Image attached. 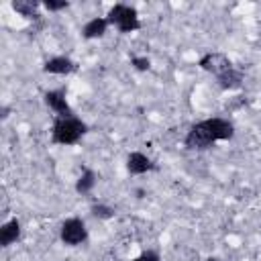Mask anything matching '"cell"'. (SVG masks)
<instances>
[{"mask_svg": "<svg viewBox=\"0 0 261 261\" xmlns=\"http://www.w3.org/2000/svg\"><path fill=\"white\" fill-rule=\"evenodd\" d=\"M232 137H234V124L228 118L212 116L192 124L184 137V145L190 151H206L214 143L230 141Z\"/></svg>", "mask_w": 261, "mask_h": 261, "instance_id": "cell-1", "label": "cell"}, {"mask_svg": "<svg viewBox=\"0 0 261 261\" xmlns=\"http://www.w3.org/2000/svg\"><path fill=\"white\" fill-rule=\"evenodd\" d=\"M88 133V124L80 116H55L51 124V141L55 145H75Z\"/></svg>", "mask_w": 261, "mask_h": 261, "instance_id": "cell-2", "label": "cell"}, {"mask_svg": "<svg viewBox=\"0 0 261 261\" xmlns=\"http://www.w3.org/2000/svg\"><path fill=\"white\" fill-rule=\"evenodd\" d=\"M106 18L110 22V27H114L118 33L122 35H128V33H135L141 29V18H139V10L130 4H124V2H116L108 8L106 12Z\"/></svg>", "mask_w": 261, "mask_h": 261, "instance_id": "cell-3", "label": "cell"}, {"mask_svg": "<svg viewBox=\"0 0 261 261\" xmlns=\"http://www.w3.org/2000/svg\"><path fill=\"white\" fill-rule=\"evenodd\" d=\"M59 239L67 247H80L88 241V226L84 218L80 216H69L61 222L59 226Z\"/></svg>", "mask_w": 261, "mask_h": 261, "instance_id": "cell-4", "label": "cell"}, {"mask_svg": "<svg viewBox=\"0 0 261 261\" xmlns=\"http://www.w3.org/2000/svg\"><path fill=\"white\" fill-rule=\"evenodd\" d=\"M198 65H200L204 71L212 73L214 77H218V75H222L224 71H228V69L234 67V63L228 59V55L218 53V51H208V53H204V55L198 59Z\"/></svg>", "mask_w": 261, "mask_h": 261, "instance_id": "cell-5", "label": "cell"}, {"mask_svg": "<svg viewBox=\"0 0 261 261\" xmlns=\"http://www.w3.org/2000/svg\"><path fill=\"white\" fill-rule=\"evenodd\" d=\"M43 102H45V106H47L51 112H55V116H73V114H75L73 108H71L69 102H67L65 90H61V88L47 90V92L43 94Z\"/></svg>", "mask_w": 261, "mask_h": 261, "instance_id": "cell-6", "label": "cell"}, {"mask_svg": "<svg viewBox=\"0 0 261 261\" xmlns=\"http://www.w3.org/2000/svg\"><path fill=\"white\" fill-rule=\"evenodd\" d=\"M124 167H126L128 175H143V173L153 171L157 165H155V161H153L149 155H145V153H141V151H130V153L126 155Z\"/></svg>", "mask_w": 261, "mask_h": 261, "instance_id": "cell-7", "label": "cell"}, {"mask_svg": "<svg viewBox=\"0 0 261 261\" xmlns=\"http://www.w3.org/2000/svg\"><path fill=\"white\" fill-rule=\"evenodd\" d=\"M77 69V63L67 55H53L43 63V71L51 75H69Z\"/></svg>", "mask_w": 261, "mask_h": 261, "instance_id": "cell-8", "label": "cell"}, {"mask_svg": "<svg viewBox=\"0 0 261 261\" xmlns=\"http://www.w3.org/2000/svg\"><path fill=\"white\" fill-rule=\"evenodd\" d=\"M108 27H110V22H108L106 16H94V18H90V20L82 27V37H84L86 41L102 39V37L106 35Z\"/></svg>", "mask_w": 261, "mask_h": 261, "instance_id": "cell-9", "label": "cell"}, {"mask_svg": "<svg viewBox=\"0 0 261 261\" xmlns=\"http://www.w3.org/2000/svg\"><path fill=\"white\" fill-rule=\"evenodd\" d=\"M20 232H22V228H20V220L18 218H10V220H6L2 226H0V247H10L12 243H16L18 239H20Z\"/></svg>", "mask_w": 261, "mask_h": 261, "instance_id": "cell-10", "label": "cell"}, {"mask_svg": "<svg viewBox=\"0 0 261 261\" xmlns=\"http://www.w3.org/2000/svg\"><path fill=\"white\" fill-rule=\"evenodd\" d=\"M10 6H12V10H14L16 14H20L22 18L35 20V18L41 16L39 10H41L43 2H37V0H12Z\"/></svg>", "mask_w": 261, "mask_h": 261, "instance_id": "cell-11", "label": "cell"}, {"mask_svg": "<svg viewBox=\"0 0 261 261\" xmlns=\"http://www.w3.org/2000/svg\"><path fill=\"white\" fill-rule=\"evenodd\" d=\"M96 181H98L96 171H94V169H90V167H86V169L80 173V177L75 179V192H77V194H82V196H86V194H90V192L94 190Z\"/></svg>", "mask_w": 261, "mask_h": 261, "instance_id": "cell-12", "label": "cell"}, {"mask_svg": "<svg viewBox=\"0 0 261 261\" xmlns=\"http://www.w3.org/2000/svg\"><path fill=\"white\" fill-rule=\"evenodd\" d=\"M216 82H218V86L222 90H239L243 86V73L237 67H232V69L224 71L222 75H218Z\"/></svg>", "mask_w": 261, "mask_h": 261, "instance_id": "cell-13", "label": "cell"}, {"mask_svg": "<svg viewBox=\"0 0 261 261\" xmlns=\"http://www.w3.org/2000/svg\"><path fill=\"white\" fill-rule=\"evenodd\" d=\"M90 212H92V216L98 218V220H110V218H114V214H116L112 206L102 204V202L92 204V206H90Z\"/></svg>", "mask_w": 261, "mask_h": 261, "instance_id": "cell-14", "label": "cell"}, {"mask_svg": "<svg viewBox=\"0 0 261 261\" xmlns=\"http://www.w3.org/2000/svg\"><path fill=\"white\" fill-rule=\"evenodd\" d=\"M130 65L137 71H149L151 69V59L147 55H133L130 57Z\"/></svg>", "mask_w": 261, "mask_h": 261, "instance_id": "cell-15", "label": "cell"}, {"mask_svg": "<svg viewBox=\"0 0 261 261\" xmlns=\"http://www.w3.org/2000/svg\"><path fill=\"white\" fill-rule=\"evenodd\" d=\"M43 8L47 12H61V10H67L69 8V2L67 0H45L43 2Z\"/></svg>", "mask_w": 261, "mask_h": 261, "instance_id": "cell-16", "label": "cell"}, {"mask_svg": "<svg viewBox=\"0 0 261 261\" xmlns=\"http://www.w3.org/2000/svg\"><path fill=\"white\" fill-rule=\"evenodd\" d=\"M135 261H161V255L157 251H153V249H147V251H141L135 257Z\"/></svg>", "mask_w": 261, "mask_h": 261, "instance_id": "cell-17", "label": "cell"}, {"mask_svg": "<svg viewBox=\"0 0 261 261\" xmlns=\"http://www.w3.org/2000/svg\"><path fill=\"white\" fill-rule=\"evenodd\" d=\"M206 261H222V259H218V257H208Z\"/></svg>", "mask_w": 261, "mask_h": 261, "instance_id": "cell-18", "label": "cell"}, {"mask_svg": "<svg viewBox=\"0 0 261 261\" xmlns=\"http://www.w3.org/2000/svg\"><path fill=\"white\" fill-rule=\"evenodd\" d=\"M130 261H135V259H130Z\"/></svg>", "mask_w": 261, "mask_h": 261, "instance_id": "cell-19", "label": "cell"}]
</instances>
